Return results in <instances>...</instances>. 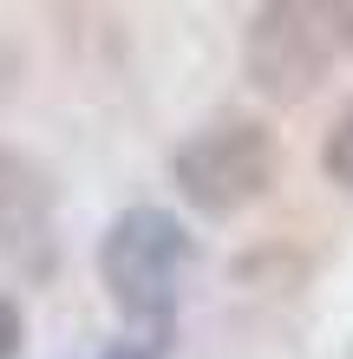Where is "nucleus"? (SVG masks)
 <instances>
[{
	"label": "nucleus",
	"instance_id": "obj_1",
	"mask_svg": "<svg viewBox=\"0 0 353 359\" xmlns=\"http://www.w3.org/2000/svg\"><path fill=\"white\" fill-rule=\"evenodd\" d=\"M190 262H197L190 229L157 203H138L124 216H112L105 242H98V281H105L112 307L138 333H171V313H177Z\"/></svg>",
	"mask_w": 353,
	"mask_h": 359
},
{
	"label": "nucleus",
	"instance_id": "obj_6",
	"mask_svg": "<svg viewBox=\"0 0 353 359\" xmlns=\"http://www.w3.org/2000/svg\"><path fill=\"white\" fill-rule=\"evenodd\" d=\"M20 340H27V320H20V307L0 294V359H20Z\"/></svg>",
	"mask_w": 353,
	"mask_h": 359
},
{
	"label": "nucleus",
	"instance_id": "obj_5",
	"mask_svg": "<svg viewBox=\"0 0 353 359\" xmlns=\"http://www.w3.org/2000/svg\"><path fill=\"white\" fill-rule=\"evenodd\" d=\"M321 170H327V183H340V189H353V111L327 131V144H321Z\"/></svg>",
	"mask_w": 353,
	"mask_h": 359
},
{
	"label": "nucleus",
	"instance_id": "obj_3",
	"mask_svg": "<svg viewBox=\"0 0 353 359\" xmlns=\"http://www.w3.org/2000/svg\"><path fill=\"white\" fill-rule=\"evenodd\" d=\"M334 7H307V0H268V7L248 13L242 33V66L255 79L262 98L275 104H301L307 92L327 79L334 66Z\"/></svg>",
	"mask_w": 353,
	"mask_h": 359
},
{
	"label": "nucleus",
	"instance_id": "obj_4",
	"mask_svg": "<svg viewBox=\"0 0 353 359\" xmlns=\"http://www.w3.org/2000/svg\"><path fill=\"white\" fill-rule=\"evenodd\" d=\"M53 209H59V189L46 177V163L0 144V255H13L20 268H46L53 262Z\"/></svg>",
	"mask_w": 353,
	"mask_h": 359
},
{
	"label": "nucleus",
	"instance_id": "obj_8",
	"mask_svg": "<svg viewBox=\"0 0 353 359\" xmlns=\"http://www.w3.org/2000/svg\"><path fill=\"white\" fill-rule=\"evenodd\" d=\"M334 33H340V46L353 53V7H334Z\"/></svg>",
	"mask_w": 353,
	"mask_h": 359
},
{
	"label": "nucleus",
	"instance_id": "obj_7",
	"mask_svg": "<svg viewBox=\"0 0 353 359\" xmlns=\"http://www.w3.org/2000/svg\"><path fill=\"white\" fill-rule=\"evenodd\" d=\"M105 359H164V333H138V340H118Z\"/></svg>",
	"mask_w": 353,
	"mask_h": 359
},
{
	"label": "nucleus",
	"instance_id": "obj_2",
	"mask_svg": "<svg viewBox=\"0 0 353 359\" xmlns=\"http://www.w3.org/2000/svg\"><path fill=\"white\" fill-rule=\"evenodd\" d=\"M281 177V144L262 118H216L190 131L171 157V183L197 216H242Z\"/></svg>",
	"mask_w": 353,
	"mask_h": 359
}]
</instances>
